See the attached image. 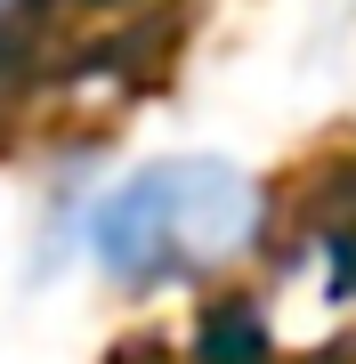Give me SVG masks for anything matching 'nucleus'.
Instances as JSON below:
<instances>
[{
	"label": "nucleus",
	"instance_id": "f257e3e1",
	"mask_svg": "<svg viewBox=\"0 0 356 364\" xmlns=\"http://www.w3.org/2000/svg\"><path fill=\"white\" fill-rule=\"evenodd\" d=\"M267 235V186L227 154H154L106 178L65 219V251L106 291H178L251 259Z\"/></svg>",
	"mask_w": 356,
	"mask_h": 364
},
{
	"label": "nucleus",
	"instance_id": "f03ea898",
	"mask_svg": "<svg viewBox=\"0 0 356 364\" xmlns=\"http://www.w3.org/2000/svg\"><path fill=\"white\" fill-rule=\"evenodd\" d=\"M9 9H25V0H0V16H9Z\"/></svg>",
	"mask_w": 356,
	"mask_h": 364
}]
</instances>
